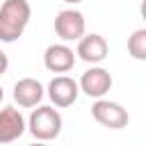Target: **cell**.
Here are the masks:
<instances>
[{
    "instance_id": "obj_1",
    "label": "cell",
    "mask_w": 146,
    "mask_h": 146,
    "mask_svg": "<svg viewBox=\"0 0 146 146\" xmlns=\"http://www.w3.org/2000/svg\"><path fill=\"white\" fill-rule=\"evenodd\" d=\"M32 16V7L27 0H5L0 5V41L14 43L23 36Z\"/></svg>"
},
{
    "instance_id": "obj_2",
    "label": "cell",
    "mask_w": 146,
    "mask_h": 146,
    "mask_svg": "<svg viewBox=\"0 0 146 146\" xmlns=\"http://www.w3.org/2000/svg\"><path fill=\"white\" fill-rule=\"evenodd\" d=\"M62 114L52 105H36L27 119V130L36 141H50L62 132Z\"/></svg>"
},
{
    "instance_id": "obj_3",
    "label": "cell",
    "mask_w": 146,
    "mask_h": 146,
    "mask_svg": "<svg viewBox=\"0 0 146 146\" xmlns=\"http://www.w3.org/2000/svg\"><path fill=\"white\" fill-rule=\"evenodd\" d=\"M91 116H94L100 125H105V128H110V130H121V128H125L128 121H130L128 110H125L123 105H119V103H114V100H105V98H96V103L91 105Z\"/></svg>"
},
{
    "instance_id": "obj_4",
    "label": "cell",
    "mask_w": 146,
    "mask_h": 146,
    "mask_svg": "<svg viewBox=\"0 0 146 146\" xmlns=\"http://www.w3.org/2000/svg\"><path fill=\"white\" fill-rule=\"evenodd\" d=\"M84 30H87L84 16L78 9H62L55 16V32L64 43L66 41H78L84 34Z\"/></svg>"
},
{
    "instance_id": "obj_5",
    "label": "cell",
    "mask_w": 146,
    "mask_h": 146,
    "mask_svg": "<svg viewBox=\"0 0 146 146\" xmlns=\"http://www.w3.org/2000/svg\"><path fill=\"white\" fill-rule=\"evenodd\" d=\"M46 94H48V98H50V103L55 107H71L80 96V87L68 75H55L48 82Z\"/></svg>"
},
{
    "instance_id": "obj_6",
    "label": "cell",
    "mask_w": 146,
    "mask_h": 146,
    "mask_svg": "<svg viewBox=\"0 0 146 146\" xmlns=\"http://www.w3.org/2000/svg\"><path fill=\"white\" fill-rule=\"evenodd\" d=\"M80 91L87 94L89 98H103L110 89H112V75L107 68L103 66H91L82 73L80 82H78Z\"/></svg>"
},
{
    "instance_id": "obj_7",
    "label": "cell",
    "mask_w": 146,
    "mask_h": 146,
    "mask_svg": "<svg viewBox=\"0 0 146 146\" xmlns=\"http://www.w3.org/2000/svg\"><path fill=\"white\" fill-rule=\"evenodd\" d=\"M107 41H105V36L103 34H96V32H91V34H82L80 39H78V50H75V55L82 59V62H87V64H100L105 57H107Z\"/></svg>"
},
{
    "instance_id": "obj_8",
    "label": "cell",
    "mask_w": 146,
    "mask_h": 146,
    "mask_svg": "<svg viewBox=\"0 0 146 146\" xmlns=\"http://www.w3.org/2000/svg\"><path fill=\"white\" fill-rule=\"evenodd\" d=\"M75 52L66 43H52L43 52V66L50 73H68L75 66Z\"/></svg>"
},
{
    "instance_id": "obj_9",
    "label": "cell",
    "mask_w": 146,
    "mask_h": 146,
    "mask_svg": "<svg viewBox=\"0 0 146 146\" xmlns=\"http://www.w3.org/2000/svg\"><path fill=\"white\" fill-rule=\"evenodd\" d=\"M27 123L16 107H2L0 110V144H11L23 137Z\"/></svg>"
},
{
    "instance_id": "obj_10",
    "label": "cell",
    "mask_w": 146,
    "mask_h": 146,
    "mask_svg": "<svg viewBox=\"0 0 146 146\" xmlns=\"http://www.w3.org/2000/svg\"><path fill=\"white\" fill-rule=\"evenodd\" d=\"M46 89L39 80L34 78H21L16 84H14V100L21 105V107H36L43 98Z\"/></svg>"
},
{
    "instance_id": "obj_11",
    "label": "cell",
    "mask_w": 146,
    "mask_h": 146,
    "mask_svg": "<svg viewBox=\"0 0 146 146\" xmlns=\"http://www.w3.org/2000/svg\"><path fill=\"white\" fill-rule=\"evenodd\" d=\"M128 52L137 62L146 59V30L144 27H139V30H135L130 34V39H128Z\"/></svg>"
},
{
    "instance_id": "obj_12",
    "label": "cell",
    "mask_w": 146,
    "mask_h": 146,
    "mask_svg": "<svg viewBox=\"0 0 146 146\" xmlns=\"http://www.w3.org/2000/svg\"><path fill=\"white\" fill-rule=\"evenodd\" d=\"M7 68H9V59H7V55L0 50V75H5Z\"/></svg>"
},
{
    "instance_id": "obj_13",
    "label": "cell",
    "mask_w": 146,
    "mask_h": 146,
    "mask_svg": "<svg viewBox=\"0 0 146 146\" xmlns=\"http://www.w3.org/2000/svg\"><path fill=\"white\" fill-rule=\"evenodd\" d=\"M62 2H68V5H78V2H82V0H62Z\"/></svg>"
},
{
    "instance_id": "obj_14",
    "label": "cell",
    "mask_w": 146,
    "mask_h": 146,
    "mask_svg": "<svg viewBox=\"0 0 146 146\" xmlns=\"http://www.w3.org/2000/svg\"><path fill=\"white\" fill-rule=\"evenodd\" d=\"M30 146H48L46 141H34V144H30Z\"/></svg>"
},
{
    "instance_id": "obj_15",
    "label": "cell",
    "mask_w": 146,
    "mask_h": 146,
    "mask_svg": "<svg viewBox=\"0 0 146 146\" xmlns=\"http://www.w3.org/2000/svg\"><path fill=\"white\" fill-rule=\"evenodd\" d=\"M2 98H5V91H2V87H0V103H2Z\"/></svg>"
}]
</instances>
